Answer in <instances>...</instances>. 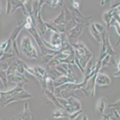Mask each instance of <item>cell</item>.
<instances>
[{
  "mask_svg": "<svg viewBox=\"0 0 120 120\" xmlns=\"http://www.w3.org/2000/svg\"><path fill=\"white\" fill-rule=\"evenodd\" d=\"M108 105V101L106 98H100L98 100L97 104H96V114H97L98 117L101 118V116L105 113V110H106V107Z\"/></svg>",
  "mask_w": 120,
  "mask_h": 120,
  "instance_id": "cell-14",
  "label": "cell"
},
{
  "mask_svg": "<svg viewBox=\"0 0 120 120\" xmlns=\"http://www.w3.org/2000/svg\"><path fill=\"white\" fill-rule=\"evenodd\" d=\"M69 82H72L71 79L69 78L68 76H60L59 78H56V80H54V85H55V88L56 87H59V86H61L63 84H66V83H69ZM73 83V82H72Z\"/></svg>",
  "mask_w": 120,
  "mask_h": 120,
  "instance_id": "cell-20",
  "label": "cell"
},
{
  "mask_svg": "<svg viewBox=\"0 0 120 120\" xmlns=\"http://www.w3.org/2000/svg\"><path fill=\"white\" fill-rule=\"evenodd\" d=\"M7 80L9 83H16V84H19V83L27 84V83H29V80L25 77V74H20V73H14L11 75H7Z\"/></svg>",
  "mask_w": 120,
  "mask_h": 120,
  "instance_id": "cell-9",
  "label": "cell"
},
{
  "mask_svg": "<svg viewBox=\"0 0 120 120\" xmlns=\"http://www.w3.org/2000/svg\"><path fill=\"white\" fill-rule=\"evenodd\" d=\"M28 106H29L28 103L26 102L25 104H24V108H23V111H22L19 115L15 116V117H13V119H21V120H27V119H32V120H34V119H36L35 116L30 112V110H29Z\"/></svg>",
  "mask_w": 120,
  "mask_h": 120,
  "instance_id": "cell-13",
  "label": "cell"
},
{
  "mask_svg": "<svg viewBox=\"0 0 120 120\" xmlns=\"http://www.w3.org/2000/svg\"><path fill=\"white\" fill-rule=\"evenodd\" d=\"M117 68H118V71H120V60H119L118 64H117Z\"/></svg>",
  "mask_w": 120,
  "mask_h": 120,
  "instance_id": "cell-28",
  "label": "cell"
},
{
  "mask_svg": "<svg viewBox=\"0 0 120 120\" xmlns=\"http://www.w3.org/2000/svg\"><path fill=\"white\" fill-rule=\"evenodd\" d=\"M0 12H1V7H0Z\"/></svg>",
  "mask_w": 120,
  "mask_h": 120,
  "instance_id": "cell-30",
  "label": "cell"
},
{
  "mask_svg": "<svg viewBox=\"0 0 120 120\" xmlns=\"http://www.w3.org/2000/svg\"><path fill=\"white\" fill-rule=\"evenodd\" d=\"M107 66H112V67H117V64L115 62V56L107 55L104 59L101 61V69L105 68Z\"/></svg>",
  "mask_w": 120,
  "mask_h": 120,
  "instance_id": "cell-17",
  "label": "cell"
},
{
  "mask_svg": "<svg viewBox=\"0 0 120 120\" xmlns=\"http://www.w3.org/2000/svg\"><path fill=\"white\" fill-rule=\"evenodd\" d=\"M94 24H95V27L98 29V31H99L100 33H102L103 31H104V29H106L104 26H103L102 24H100V23H94Z\"/></svg>",
  "mask_w": 120,
  "mask_h": 120,
  "instance_id": "cell-26",
  "label": "cell"
},
{
  "mask_svg": "<svg viewBox=\"0 0 120 120\" xmlns=\"http://www.w3.org/2000/svg\"><path fill=\"white\" fill-rule=\"evenodd\" d=\"M107 55L116 56V52L113 49L111 44H110V39H109L107 30L104 29V31L101 33V52H100L99 60L102 61Z\"/></svg>",
  "mask_w": 120,
  "mask_h": 120,
  "instance_id": "cell-4",
  "label": "cell"
},
{
  "mask_svg": "<svg viewBox=\"0 0 120 120\" xmlns=\"http://www.w3.org/2000/svg\"><path fill=\"white\" fill-rule=\"evenodd\" d=\"M46 90L51 91L54 93L55 91V85H54V80H52L51 77L46 76Z\"/></svg>",
  "mask_w": 120,
  "mask_h": 120,
  "instance_id": "cell-24",
  "label": "cell"
},
{
  "mask_svg": "<svg viewBox=\"0 0 120 120\" xmlns=\"http://www.w3.org/2000/svg\"><path fill=\"white\" fill-rule=\"evenodd\" d=\"M45 4H48L49 7L56 8L59 6H63L64 2L62 0H45Z\"/></svg>",
  "mask_w": 120,
  "mask_h": 120,
  "instance_id": "cell-22",
  "label": "cell"
},
{
  "mask_svg": "<svg viewBox=\"0 0 120 120\" xmlns=\"http://www.w3.org/2000/svg\"><path fill=\"white\" fill-rule=\"evenodd\" d=\"M51 45L61 49L62 38H61V33L59 31H52V34L51 36Z\"/></svg>",
  "mask_w": 120,
  "mask_h": 120,
  "instance_id": "cell-18",
  "label": "cell"
},
{
  "mask_svg": "<svg viewBox=\"0 0 120 120\" xmlns=\"http://www.w3.org/2000/svg\"><path fill=\"white\" fill-rule=\"evenodd\" d=\"M106 108H114V109L117 110L118 113H119V115H120V99L118 100L117 102L113 103V104H109V103H108V105H107V107H106Z\"/></svg>",
  "mask_w": 120,
  "mask_h": 120,
  "instance_id": "cell-25",
  "label": "cell"
},
{
  "mask_svg": "<svg viewBox=\"0 0 120 120\" xmlns=\"http://www.w3.org/2000/svg\"><path fill=\"white\" fill-rule=\"evenodd\" d=\"M18 8H20L23 14L25 16L27 15V11L25 9L23 0H7V6H6V13L9 14H13Z\"/></svg>",
  "mask_w": 120,
  "mask_h": 120,
  "instance_id": "cell-5",
  "label": "cell"
},
{
  "mask_svg": "<svg viewBox=\"0 0 120 120\" xmlns=\"http://www.w3.org/2000/svg\"><path fill=\"white\" fill-rule=\"evenodd\" d=\"M114 77H120V71H117L114 74Z\"/></svg>",
  "mask_w": 120,
  "mask_h": 120,
  "instance_id": "cell-27",
  "label": "cell"
},
{
  "mask_svg": "<svg viewBox=\"0 0 120 120\" xmlns=\"http://www.w3.org/2000/svg\"><path fill=\"white\" fill-rule=\"evenodd\" d=\"M52 118H70V113H68L65 109H56L55 113L52 115Z\"/></svg>",
  "mask_w": 120,
  "mask_h": 120,
  "instance_id": "cell-21",
  "label": "cell"
},
{
  "mask_svg": "<svg viewBox=\"0 0 120 120\" xmlns=\"http://www.w3.org/2000/svg\"><path fill=\"white\" fill-rule=\"evenodd\" d=\"M65 5H66V4H65ZM66 6L69 8V10L71 11L72 15H73V17L75 18V20L77 21V23H89V20H90V19H91V18L93 17L92 15H89V16H84V15H83L81 12H80L79 9L72 7L71 5H66Z\"/></svg>",
  "mask_w": 120,
  "mask_h": 120,
  "instance_id": "cell-8",
  "label": "cell"
},
{
  "mask_svg": "<svg viewBox=\"0 0 120 120\" xmlns=\"http://www.w3.org/2000/svg\"><path fill=\"white\" fill-rule=\"evenodd\" d=\"M49 22L52 23L55 25V27L56 28L60 33H66V13L65 9L63 8V10L59 14L58 17H56L52 20H49Z\"/></svg>",
  "mask_w": 120,
  "mask_h": 120,
  "instance_id": "cell-7",
  "label": "cell"
},
{
  "mask_svg": "<svg viewBox=\"0 0 120 120\" xmlns=\"http://www.w3.org/2000/svg\"><path fill=\"white\" fill-rule=\"evenodd\" d=\"M34 18H35V25H38V27L39 29L41 35H45L46 32L49 31L48 27L45 25V21H44V19L41 17V10L38 12V14L34 15Z\"/></svg>",
  "mask_w": 120,
  "mask_h": 120,
  "instance_id": "cell-10",
  "label": "cell"
},
{
  "mask_svg": "<svg viewBox=\"0 0 120 120\" xmlns=\"http://www.w3.org/2000/svg\"><path fill=\"white\" fill-rule=\"evenodd\" d=\"M90 27V32H91L92 36L94 38V39L97 42H101V33L98 31V29L95 27V24L94 23H91V24L89 25Z\"/></svg>",
  "mask_w": 120,
  "mask_h": 120,
  "instance_id": "cell-19",
  "label": "cell"
},
{
  "mask_svg": "<svg viewBox=\"0 0 120 120\" xmlns=\"http://www.w3.org/2000/svg\"><path fill=\"white\" fill-rule=\"evenodd\" d=\"M95 84H96V86H99V87L109 86L111 84V79H110L107 75L103 74V73L99 71L97 76H96V79H95Z\"/></svg>",
  "mask_w": 120,
  "mask_h": 120,
  "instance_id": "cell-11",
  "label": "cell"
},
{
  "mask_svg": "<svg viewBox=\"0 0 120 120\" xmlns=\"http://www.w3.org/2000/svg\"><path fill=\"white\" fill-rule=\"evenodd\" d=\"M110 25H113L115 27V29H116V31H117V34H118V41H117V44H116V46H118L119 45H120V23L116 20V19L113 17V19H112V21H111V24Z\"/></svg>",
  "mask_w": 120,
  "mask_h": 120,
  "instance_id": "cell-23",
  "label": "cell"
},
{
  "mask_svg": "<svg viewBox=\"0 0 120 120\" xmlns=\"http://www.w3.org/2000/svg\"><path fill=\"white\" fill-rule=\"evenodd\" d=\"M25 83H19L16 85L15 88L7 91H1L0 92V106L5 107L6 105L10 104L12 102L19 101V100H25V99H30L32 96L26 92L23 89V86Z\"/></svg>",
  "mask_w": 120,
  "mask_h": 120,
  "instance_id": "cell-1",
  "label": "cell"
},
{
  "mask_svg": "<svg viewBox=\"0 0 120 120\" xmlns=\"http://www.w3.org/2000/svg\"><path fill=\"white\" fill-rule=\"evenodd\" d=\"M96 63H97V60H96L95 55H93V56L89 60L88 63H87V65H86L85 73H84V77L90 75L93 71H94L95 68H96Z\"/></svg>",
  "mask_w": 120,
  "mask_h": 120,
  "instance_id": "cell-15",
  "label": "cell"
},
{
  "mask_svg": "<svg viewBox=\"0 0 120 120\" xmlns=\"http://www.w3.org/2000/svg\"><path fill=\"white\" fill-rule=\"evenodd\" d=\"M72 46L75 49V63L76 66L78 67L82 75L85 73V68L86 65L90 59L93 56V54L88 49L83 42L81 41H76V42H71Z\"/></svg>",
  "mask_w": 120,
  "mask_h": 120,
  "instance_id": "cell-2",
  "label": "cell"
},
{
  "mask_svg": "<svg viewBox=\"0 0 120 120\" xmlns=\"http://www.w3.org/2000/svg\"><path fill=\"white\" fill-rule=\"evenodd\" d=\"M116 12H119V7L110 8L108 11H106L105 13H103L102 18H103V20H104L105 24H106V27H107V28H109L110 26H111L110 24H111V21H112L113 17H114V14Z\"/></svg>",
  "mask_w": 120,
  "mask_h": 120,
  "instance_id": "cell-12",
  "label": "cell"
},
{
  "mask_svg": "<svg viewBox=\"0 0 120 120\" xmlns=\"http://www.w3.org/2000/svg\"><path fill=\"white\" fill-rule=\"evenodd\" d=\"M88 23H77V25H75L72 29H70V30L66 33L67 36H68L70 44H71V42H76L77 41V38L81 35L83 29H84V27Z\"/></svg>",
  "mask_w": 120,
  "mask_h": 120,
  "instance_id": "cell-6",
  "label": "cell"
},
{
  "mask_svg": "<svg viewBox=\"0 0 120 120\" xmlns=\"http://www.w3.org/2000/svg\"><path fill=\"white\" fill-rule=\"evenodd\" d=\"M21 52L24 55L27 59H38V52L36 49V46L33 45L31 41V38L28 35H25L21 38V41L19 42Z\"/></svg>",
  "mask_w": 120,
  "mask_h": 120,
  "instance_id": "cell-3",
  "label": "cell"
},
{
  "mask_svg": "<svg viewBox=\"0 0 120 120\" xmlns=\"http://www.w3.org/2000/svg\"><path fill=\"white\" fill-rule=\"evenodd\" d=\"M105 1H106V0H101V5H104L105 4Z\"/></svg>",
  "mask_w": 120,
  "mask_h": 120,
  "instance_id": "cell-29",
  "label": "cell"
},
{
  "mask_svg": "<svg viewBox=\"0 0 120 120\" xmlns=\"http://www.w3.org/2000/svg\"><path fill=\"white\" fill-rule=\"evenodd\" d=\"M23 27H24V20L18 22L17 26H16V27L13 29V31L11 32V35H10V38H9V39L11 41V42L16 41V39H17V36H18L19 33H20L21 29H22Z\"/></svg>",
  "mask_w": 120,
  "mask_h": 120,
  "instance_id": "cell-16",
  "label": "cell"
}]
</instances>
